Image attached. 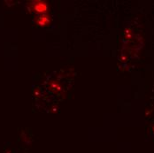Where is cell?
I'll return each instance as SVG.
<instances>
[{
	"label": "cell",
	"instance_id": "obj_2",
	"mask_svg": "<svg viewBox=\"0 0 154 153\" xmlns=\"http://www.w3.org/2000/svg\"><path fill=\"white\" fill-rule=\"evenodd\" d=\"M35 22L38 26L45 27V26H47L51 23V17L47 14H42L35 20Z\"/></svg>",
	"mask_w": 154,
	"mask_h": 153
},
{
	"label": "cell",
	"instance_id": "obj_1",
	"mask_svg": "<svg viewBox=\"0 0 154 153\" xmlns=\"http://www.w3.org/2000/svg\"><path fill=\"white\" fill-rule=\"evenodd\" d=\"M29 5L31 6V10L40 14H45L48 11V5L44 1H33Z\"/></svg>",
	"mask_w": 154,
	"mask_h": 153
}]
</instances>
